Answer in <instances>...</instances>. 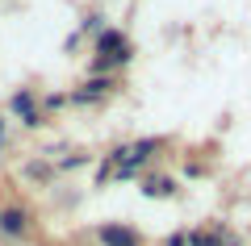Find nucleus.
Wrapping results in <instances>:
<instances>
[{
  "label": "nucleus",
  "instance_id": "obj_3",
  "mask_svg": "<svg viewBox=\"0 0 251 246\" xmlns=\"http://www.w3.org/2000/svg\"><path fill=\"white\" fill-rule=\"evenodd\" d=\"M100 246H138V234H130L126 225H105L100 229Z\"/></svg>",
  "mask_w": 251,
  "mask_h": 246
},
{
  "label": "nucleus",
  "instance_id": "obj_6",
  "mask_svg": "<svg viewBox=\"0 0 251 246\" xmlns=\"http://www.w3.org/2000/svg\"><path fill=\"white\" fill-rule=\"evenodd\" d=\"M0 146H4V121H0Z\"/></svg>",
  "mask_w": 251,
  "mask_h": 246
},
{
  "label": "nucleus",
  "instance_id": "obj_2",
  "mask_svg": "<svg viewBox=\"0 0 251 246\" xmlns=\"http://www.w3.org/2000/svg\"><path fill=\"white\" fill-rule=\"evenodd\" d=\"M29 229V213L17 209V204H9V209H0V234L4 238H21Z\"/></svg>",
  "mask_w": 251,
  "mask_h": 246
},
{
  "label": "nucleus",
  "instance_id": "obj_5",
  "mask_svg": "<svg viewBox=\"0 0 251 246\" xmlns=\"http://www.w3.org/2000/svg\"><path fill=\"white\" fill-rule=\"evenodd\" d=\"M109 88H113L109 79H92V84H88V88H84V92H80V96H75V100H97V96H105Z\"/></svg>",
  "mask_w": 251,
  "mask_h": 246
},
{
  "label": "nucleus",
  "instance_id": "obj_1",
  "mask_svg": "<svg viewBox=\"0 0 251 246\" xmlns=\"http://www.w3.org/2000/svg\"><path fill=\"white\" fill-rule=\"evenodd\" d=\"M97 46H100V59H97V67H113V63H126V59H130V46H126V38L117 34V29H105Z\"/></svg>",
  "mask_w": 251,
  "mask_h": 246
},
{
  "label": "nucleus",
  "instance_id": "obj_4",
  "mask_svg": "<svg viewBox=\"0 0 251 246\" xmlns=\"http://www.w3.org/2000/svg\"><path fill=\"white\" fill-rule=\"evenodd\" d=\"M13 109L25 117V125H38V113H34V100H29V92H17V96H13Z\"/></svg>",
  "mask_w": 251,
  "mask_h": 246
}]
</instances>
